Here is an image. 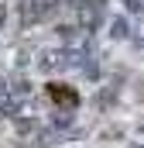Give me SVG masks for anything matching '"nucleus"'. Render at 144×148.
<instances>
[{
  "label": "nucleus",
  "instance_id": "1",
  "mask_svg": "<svg viewBox=\"0 0 144 148\" xmlns=\"http://www.w3.org/2000/svg\"><path fill=\"white\" fill-rule=\"evenodd\" d=\"M31 100V83L28 79H0V114L17 121L24 117V107Z\"/></svg>",
  "mask_w": 144,
  "mask_h": 148
},
{
  "label": "nucleus",
  "instance_id": "2",
  "mask_svg": "<svg viewBox=\"0 0 144 148\" xmlns=\"http://www.w3.org/2000/svg\"><path fill=\"white\" fill-rule=\"evenodd\" d=\"M14 131L21 138L24 148H38V145H52V131L38 121V117H17L14 121Z\"/></svg>",
  "mask_w": 144,
  "mask_h": 148
},
{
  "label": "nucleus",
  "instance_id": "3",
  "mask_svg": "<svg viewBox=\"0 0 144 148\" xmlns=\"http://www.w3.org/2000/svg\"><path fill=\"white\" fill-rule=\"evenodd\" d=\"M58 7H62V0H21V24L31 28V24H38V21L52 17Z\"/></svg>",
  "mask_w": 144,
  "mask_h": 148
},
{
  "label": "nucleus",
  "instance_id": "4",
  "mask_svg": "<svg viewBox=\"0 0 144 148\" xmlns=\"http://www.w3.org/2000/svg\"><path fill=\"white\" fill-rule=\"evenodd\" d=\"M35 66L38 73H62V69H69V52L65 48H45V52H38Z\"/></svg>",
  "mask_w": 144,
  "mask_h": 148
},
{
  "label": "nucleus",
  "instance_id": "5",
  "mask_svg": "<svg viewBox=\"0 0 144 148\" xmlns=\"http://www.w3.org/2000/svg\"><path fill=\"white\" fill-rule=\"evenodd\" d=\"M110 35L117 38V41H120V38H130V24H127L124 17H117V21L110 24Z\"/></svg>",
  "mask_w": 144,
  "mask_h": 148
},
{
  "label": "nucleus",
  "instance_id": "6",
  "mask_svg": "<svg viewBox=\"0 0 144 148\" xmlns=\"http://www.w3.org/2000/svg\"><path fill=\"white\" fill-rule=\"evenodd\" d=\"M124 3H127V10H134V14L144 10V0H124Z\"/></svg>",
  "mask_w": 144,
  "mask_h": 148
},
{
  "label": "nucleus",
  "instance_id": "7",
  "mask_svg": "<svg viewBox=\"0 0 144 148\" xmlns=\"http://www.w3.org/2000/svg\"><path fill=\"white\" fill-rule=\"evenodd\" d=\"M3 21H7V7L0 3V28H3Z\"/></svg>",
  "mask_w": 144,
  "mask_h": 148
},
{
  "label": "nucleus",
  "instance_id": "8",
  "mask_svg": "<svg viewBox=\"0 0 144 148\" xmlns=\"http://www.w3.org/2000/svg\"><path fill=\"white\" fill-rule=\"evenodd\" d=\"M134 148H144V145H134Z\"/></svg>",
  "mask_w": 144,
  "mask_h": 148
}]
</instances>
